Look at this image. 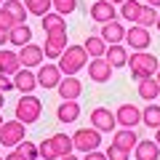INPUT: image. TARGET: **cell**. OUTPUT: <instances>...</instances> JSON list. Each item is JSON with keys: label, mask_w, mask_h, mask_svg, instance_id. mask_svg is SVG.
Here are the masks:
<instances>
[{"label": "cell", "mask_w": 160, "mask_h": 160, "mask_svg": "<svg viewBox=\"0 0 160 160\" xmlns=\"http://www.w3.org/2000/svg\"><path fill=\"white\" fill-rule=\"evenodd\" d=\"M128 69H131V75L136 80L155 78V72L160 69V62H158V56H152V53H147V51H133L131 56H128Z\"/></svg>", "instance_id": "obj_1"}, {"label": "cell", "mask_w": 160, "mask_h": 160, "mask_svg": "<svg viewBox=\"0 0 160 160\" xmlns=\"http://www.w3.org/2000/svg\"><path fill=\"white\" fill-rule=\"evenodd\" d=\"M59 67L64 75H78L88 67V51L86 46H67V51L59 56Z\"/></svg>", "instance_id": "obj_2"}, {"label": "cell", "mask_w": 160, "mask_h": 160, "mask_svg": "<svg viewBox=\"0 0 160 160\" xmlns=\"http://www.w3.org/2000/svg\"><path fill=\"white\" fill-rule=\"evenodd\" d=\"M40 112H43V102H40L35 93H22L16 102V118L22 123H38L40 120Z\"/></svg>", "instance_id": "obj_3"}, {"label": "cell", "mask_w": 160, "mask_h": 160, "mask_svg": "<svg viewBox=\"0 0 160 160\" xmlns=\"http://www.w3.org/2000/svg\"><path fill=\"white\" fill-rule=\"evenodd\" d=\"M27 136V123L22 120H6L3 126H0V144L3 147H19Z\"/></svg>", "instance_id": "obj_4"}, {"label": "cell", "mask_w": 160, "mask_h": 160, "mask_svg": "<svg viewBox=\"0 0 160 160\" xmlns=\"http://www.w3.org/2000/svg\"><path fill=\"white\" fill-rule=\"evenodd\" d=\"M72 142H75V149H80V152L86 155L91 152V149H99V144H102V131L99 128H80V131L72 133Z\"/></svg>", "instance_id": "obj_5"}, {"label": "cell", "mask_w": 160, "mask_h": 160, "mask_svg": "<svg viewBox=\"0 0 160 160\" xmlns=\"http://www.w3.org/2000/svg\"><path fill=\"white\" fill-rule=\"evenodd\" d=\"M67 29H59V32H46V43H43V51L48 59H59L67 51Z\"/></svg>", "instance_id": "obj_6"}, {"label": "cell", "mask_w": 160, "mask_h": 160, "mask_svg": "<svg viewBox=\"0 0 160 160\" xmlns=\"http://www.w3.org/2000/svg\"><path fill=\"white\" fill-rule=\"evenodd\" d=\"M62 78H64V72H62V67H59V64H40V69H38V83L46 88V91L59 88Z\"/></svg>", "instance_id": "obj_7"}, {"label": "cell", "mask_w": 160, "mask_h": 160, "mask_svg": "<svg viewBox=\"0 0 160 160\" xmlns=\"http://www.w3.org/2000/svg\"><path fill=\"white\" fill-rule=\"evenodd\" d=\"M91 126L99 128L102 133H115L118 118L112 115V109H107V107H96V109L91 112Z\"/></svg>", "instance_id": "obj_8"}, {"label": "cell", "mask_w": 160, "mask_h": 160, "mask_svg": "<svg viewBox=\"0 0 160 160\" xmlns=\"http://www.w3.org/2000/svg\"><path fill=\"white\" fill-rule=\"evenodd\" d=\"M19 59H22V67H40L43 59H46V51L43 46H35V43H27V46L19 48Z\"/></svg>", "instance_id": "obj_9"}, {"label": "cell", "mask_w": 160, "mask_h": 160, "mask_svg": "<svg viewBox=\"0 0 160 160\" xmlns=\"http://www.w3.org/2000/svg\"><path fill=\"white\" fill-rule=\"evenodd\" d=\"M115 118H118V126H123V128H136L139 123H142V109L133 107V104H120L118 112H115Z\"/></svg>", "instance_id": "obj_10"}, {"label": "cell", "mask_w": 160, "mask_h": 160, "mask_svg": "<svg viewBox=\"0 0 160 160\" xmlns=\"http://www.w3.org/2000/svg\"><path fill=\"white\" fill-rule=\"evenodd\" d=\"M112 72H115V67H112L104 56L91 59V64H88V75H91L93 83H107V80L112 78Z\"/></svg>", "instance_id": "obj_11"}, {"label": "cell", "mask_w": 160, "mask_h": 160, "mask_svg": "<svg viewBox=\"0 0 160 160\" xmlns=\"http://www.w3.org/2000/svg\"><path fill=\"white\" fill-rule=\"evenodd\" d=\"M149 29L147 27H139V24H133L131 29L126 32V46L128 48H136V51H144V48H149Z\"/></svg>", "instance_id": "obj_12"}, {"label": "cell", "mask_w": 160, "mask_h": 160, "mask_svg": "<svg viewBox=\"0 0 160 160\" xmlns=\"http://www.w3.org/2000/svg\"><path fill=\"white\" fill-rule=\"evenodd\" d=\"M133 158L136 160H160V144L155 139H139L133 147Z\"/></svg>", "instance_id": "obj_13"}, {"label": "cell", "mask_w": 160, "mask_h": 160, "mask_svg": "<svg viewBox=\"0 0 160 160\" xmlns=\"http://www.w3.org/2000/svg\"><path fill=\"white\" fill-rule=\"evenodd\" d=\"M13 83H16V91H22V93H32L35 88L40 86V83H38V75H35L29 67L19 69V72L13 75Z\"/></svg>", "instance_id": "obj_14"}, {"label": "cell", "mask_w": 160, "mask_h": 160, "mask_svg": "<svg viewBox=\"0 0 160 160\" xmlns=\"http://www.w3.org/2000/svg\"><path fill=\"white\" fill-rule=\"evenodd\" d=\"M115 3H109V0H96L91 6V19L99 24H107V22H115Z\"/></svg>", "instance_id": "obj_15"}, {"label": "cell", "mask_w": 160, "mask_h": 160, "mask_svg": "<svg viewBox=\"0 0 160 160\" xmlns=\"http://www.w3.org/2000/svg\"><path fill=\"white\" fill-rule=\"evenodd\" d=\"M56 91H59L62 99H78L80 93H83V83L78 80V75H64Z\"/></svg>", "instance_id": "obj_16"}, {"label": "cell", "mask_w": 160, "mask_h": 160, "mask_svg": "<svg viewBox=\"0 0 160 160\" xmlns=\"http://www.w3.org/2000/svg\"><path fill=\"white\" fill-rule=\"evenodd\" d=\"M126 32H128V29L123 27L118 19H115V22L102 24V38L107 40V46H112V43H126Z\"/></svg>", "instance_id": "obj_17"}, {"label": "cell", "mask_w": 160, "mask_h": 160, "mask_svg": "<svg viewBox=\"0 0 160 160\" xmlns=\"http://www.w3.org/2000/svg\"><path fill=\"white\" fill-rule=\"evenodd\" d=\"M128 56H131V53H128V48L123 46V43H112V46H107V53H104V59H107L115 69L126 67V64H128Z\"/></svg>", "instance_id": "obj_18"}, {"label": "cell", "mask_w": 160, "mask_h": 160, "mask_svg": "<svg viewBox=\"0 0 160 160\" xmlns=\"http://www.w3.org/2000/svg\"><path fill=\"white\" fill-rule=\"evenodd\" d=\"M19 69H22V59H19V53L11 51V48H0V72L16 75Z\"/></svg>", "instance_id": "obj_19"}, {"label": "cell", "mask_w": 160, "mask_h": 160, "mask_svg": "<svg viewBox=\"0 0 160 160\" xmlns=\"http://www.w3.org/2000/svg\"><path fill=\"white\" fill-rule=\"evenodd\" d=\"M56 118L62 120V123H75V120L80 118V104H78V99H64V102L59 104V109H56Z\"/></svg>", "instance_id": "obj_20"}, {"label": "cell", "mask_w": 160, "mask_h": 160, "mask_svg": "<svg viewBox=\"0 0 160 160\" xmlns=\"http://www.w3.org/2000/svg\"><path fill=\"white\" fill-rule=\"evenodd\" d=\"M112 144H118V147L133 152V147L139 144V136H136V131H133V128H120V131L112 133Z\"/></svg>", "instance_id": "obj_21"}, {"label": "cell", "mask_w": 160, "mask_h": 160, "mask_svg": "<svg viewBox=\"0 0 160 160\" xmlns=\"http://www.w3.org/2000/svg\"><path fill=\"white\" fill-rule=\"evenodd\" d=\"M8 43H11V46H16V48L32 43V29H29V24H27V22H24V24H16V27L8 32Z\"/></svg>", "instance_id": "obj_22"}, {"label": "cell", "mask_w": 160, "mask_h": 160, "mask_svg": "<svg viewBox=\"0 0 160 160\" xmlns=\"http://www.w3.org/2000/svg\"><path fill=\"white\" fill-rule=\"evenodd\" d=\"M83 46H86V51H88V56H91V59H99V56L107 53V40H104L102 35H88Z\"/></svg>", "instance_id": "obj_23"}, {"label": "cell", "mask_w": 160, "mask_h": 160, "mask_svg": "<svg viewBox=\"0 0 160 160\" xmlns=\"http://www.w3.org/2000/svg\"><path fill=\"white\" fill-rule=\"evenodd\" d=\"M40 27L46 32H59V29H67V24H64V16L59 11H48L46 16H40Z\"/></svg>", "instance_id": "obj_24"}, {"label": "cell", "mask_w": 160, "mask_h": 160, "mask_svg": "<svg viewBox=\"0 0 160 160\" xmlns=\"http://www.w3.org/2000/svg\"><path fill=\"white\" fill-rule=\"evenodd\" d=\"M158 93H160L158 78H144V80H139V96H142V99L155 102V99H158Z\"/></svg>", "instance_id": "obj_25"}, {"label": "cell", "mask_w": 160, "mask_h": 160, "mask_svg": "<svg viewBox=\"0 0 160 160\" xmlns=\"http://www.w3.org/2000/svg\"><path fill=\"white\" fill-rule=\"evenodd\" d=\"M142 123L147 128H152V131H155V128H160V107L155 102H149L147 107L142 109Z\"/></svg>", "instance_id": "obj_26"}, {"label": "cell", "mask_w": 160, "mask_h": 160, "mask_svg": "<svg viewBox=\"0 0 160 160\" xmlns=\"http://www.w3.org/2000/svg\"><path fill=\"white\" fill-rule=\"evenodd\" d=\"M142 3H139V0H126V3H123V8H120V13H123V19H126V22H131V24H136L139 22V13H142Z\"/></svg>", "instance_id": "obj_27"}, {"label": "cell", "mask_w": 160, "mask_h": 160, "mask_svg": "<svg viewBox=\"0 0 160 160\" xmlns=\"http://www.w3.org/2000/svg\"><path fill=\"white\" fill-rule=\"evenodd\" d=\"M53 147H56V152H59V158L62 155H69L75 149V142H72V136L69 133H53Z\"/></svg>", "instance_id": "obj_28"}, {"label": "cell", "mask_w": 160, "mask_h": 160, "mask_svg": "<svg viewBox=\"0 0 160 160\" xmlns=\"http://www.w3.org/2000/svg\"><path fill=\"white\" fill-rule=\"evenodd\" d=\"M24 6H27V11L35 13V16H46L53 8V0H24Z\"/></svg>", "instance_id": "obj_29"}, {"label": "cell", "mask_w": 160, "mask_h": 160, "mask_svg": "<svg viewBox=\"0 0 160 160\" xmlns=\"http://www.w3.org/2000/svg\"><path fill=\"white\" fill-rule=\"evenodd\" d=\"M6 8L13 13V19H16L19 24L27 22V13L29 11H27V6H24V0H6Z\"/></svg>", "instance_id": "obj_30"}, {"label": "cell", "mask_w": 160, "mask_h": 160, "mask_svg": "<svg viewBox=\"0 0 160 160\" xmlns=\"http://www.w3.org/2000/svg\"><path fill=\"white\" fill-rule=\"evenodd\" d=\"M158 16H160V13L158 11H155V8L152 6H144L142 8V13H139V27H155V24H158Z\"/></svg>", "instance_id": "obj_31"}, {"label": "cell", "mask_w": 160, "mask_h": 160, "mask_svg": "<svg viewBox=\"0 0 160 160\" xmlns=\"http://www.w3.org/2000/svg\"><path fill=\"white\" fill-rule=\"evenodd\" d=\"M38 149H40V158L43 160H59V152H56V147H53V139H43V142L38 144Z\"/></svg>", "instance_id": "obj_32"}, {"label": "cell", "mask_w": 160, "mask_h": 160, "mask_svg": "<svg viewBox=\"0 0 160 160\" xmlns=\"http://www.w3.org/2000/svg\"><path fill=\"white\" fill-rule=\"evenodd\" d=\"M16 149H19V152H22V155H24V158H27V160H35V158H40V149H38V144L27 142V139H24V142L19 144Z\"/></svg>", "instance_id": "obj_33"}, {"label": "cell", "mask_w": 160, "mask_h": 160, "mask_svg": "<svg viewBox=\"0 0 160 160\" xmlns=\"http://www.w3.org/2000/svg\"><path fill=\"white\" fill-rule=\"evenodd\" d=\"M107 158L109 160H131V152L123 147H118V144H109L107 147Z\"/></svg>", "instance_id": "obj_34"}, {"label": "cell", "mask_w": 160, "mask_h": 160, "mask_svg": "<svg viewBox=\"0 0 160 160\" xmlns=\"http://www.w3.org/2000/svg\"><path fill=\"white\" fill-rule=\"evenodd\" d=\"M75 8H78V0H53V11H59L62 16L72 13Z\"/></svg>", "instance_id": "obj_35"}, {"label": "cell", "mask_w": 160, "mask_h": 160, "mask_svg": "<svg viewBox=\"0 0 160 160\" xmlns=\"http://www.w3.org/2000/svg\"><path fill=\"white\" fill-rule=\"evenodd\" d=\"M16 24H19V22L13 19V13L8 11L6 6H3V8H0V29H13Z\"/></svg>", "instance_id": "obj_36"}, {"label": "cell", "mask_w": 160, "mask_h": 160, "mask_svg": "<svg viewBox=\"0 0 160 160\" xmlns=\"http://www.w3.org/2000/svg\"><path fill=\"white\" fill-rule=\"evenodd\" d=\"M0 91H3V93H6V91H16V83H13L11 75L0 72Z\"/></svg>", "instance_id": "obj_37"}, {"label": "cell", "mask_w": 160, "mask_h": 160, "mask_svg": "<svg viewBox=\"0 0 160 160\" xmlns=\"http://www.w3.org/2000/svg\"><path fill=\"white\" fill-rule=\"evenodd\" d=\"M83 160H109V158H107V152H99V149H91V152H86V155H83Z\"/></svg>", "instance_id": "obj_38"}, {"label": "cell", "mask_w": 160, "mask_h": 160, "mask_svg": "<svg viewBox=\"0 0 160 160\" xmlns=\"http://www.w3.org/2000/svg\"><path fill=\"white\" fill-rule=\"evenodd\" d=\"M6 160H27V158H24V155L19 152V149H13L11 155H6Z\"/></svg>", "instance_id": "obj_39"}, {"label": "cell", "mask_w": 160, "mask_h": 160, "mask_svg": "<svg viewBox=\"0 0 160 160\" xmlns=\"http://www.w3.org/2000/svg\"><path fill=\"white\" fill-rule=\"evenodd\" d=\"M8 32H11V29H0V46H6V40H8Z\"/></svg>", "instance_id": "obj_40"}, {"label": "cell", "mask_w": 160, "mask_h": 160, "mask_svg": "<svg viewBox=\"0 0 160 160\" xmlns=\"http://www.w3.org/2000/svg\"><path fill=\"white\" fill-rule=\"evenodd\" d=\"M59 160H80V158H78V155H72V152H69V155H62Z\"/></svg>", "instance_id": "obj_41"}, {"label": "cell", "mask_w": 160, "mask_h": 160, "mask_svg": "<svg viewBox=\"0 0 160 160\" xmlns=\"http://www.w3.org/2000/svg\"><path fill=\"white\" fill-rule=\"evenodd\" d=\"M147 6H152V8H158V6H160V0H147Z\"/></svg>", "instance_id": "obj_42"}, {"label": "cell", "mask_w": 160, "mask_h": 160, "mask_svg": "<svg viewBox=\"0 0 160 160\" xmlns=\"http://www.w3.org/2000/svg\"><path fill=\"white\" fill-rule=\"evenodd\" d=\"M3 104H6V93L0 91V109H3Z\"/></svg>", "instance_id": "obj_43"}, {"label": "cell", "mask_w": 160, "mask_h": 160, "mask_svg": "<svg viewBox=\"0 0 160 160\" xmlns=\"http://www.w3.org/2000/svg\"><path fill=\"white\" fill-rule=\"evenodd\" d=\"M155 142L160 144V128H155Z\"/></svg>", "instance_id": "obj_44"}, {"label": "cell", "mask_w": 160, "mask_h": 160, "mask_svg": "<svg viewBox=\"0 0 160 160\" xmlns=\"http://www.w3.org/2000/svg\"><path fill=\"white\" fill-rule=\"evenodd\" d=\"M109 3H115V6H123V3H126V0H109Z\"/></svg>", "instance_id": "obj_45"}, {"label": "cell", "mask_w": 160, "mask_h": 160, "mask_svg": "<svg viewBox=\"0 0 160 160\" xmlns=\"http://www.w3.org/2000/svg\"><path fill=\"white\" fill-rule=\"evenodd\" d=\"M155 78H158V83H160V69H158V72H155Z\"/></svg>", "instance_id": "obj_46"}, {"label": "cell", "mask_w": 160, "mask_h": 160, "mask_svg": "<svg viewBox=\"0 0 160 160\" xmlns=\"http://www.w3.org/2000/svg\"><path fill=\"white\" fill-rule=\"evenodd\" d=\"M155 27H158V32H160V16H158V24H155Z\"/></svg>", "instance_id": "obj_47"}, {"label": "cell", "mask_w": 160, "mask_h": 160, "mask_svg": "<svg viewBox=\"0 0 160 160\" xmlns=\"http://www.w3.org/2000/svg\"><path fill=\"white\" fill-rule=\"evenodd\" d=\"M3 123H6V120H3V115H0V126H3Z\"/></svg>", "instance_id": "obj_48"}, {"label": "cell", "mask_w": 160, "mask_h": 160, "mask_svg": "<svg viewBox=\"0 0 160 160\" xmlns=\"http://www.w3.org/2000/svg\"><path fill=\"white\" fill-rule=\"evenodd\" d=\"M3 6H6V0H0V8H3Z\"/></svg>", "instance_id": "obj_49"}, {"label": "cell", "mask_w": 160, "mask_h": 160, "mask_svg": "<svg viewBox=\"0 0 160 160\" xmlns=\"http://www.w3.org/2000/svg\"><path fill=\"white\" fill-rule=\"evenodd\" d=\"M0 160H6V158H0Z\"/></svg>", "instance_id": "obj_50"}]
</instances>
